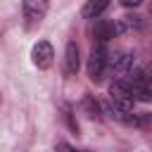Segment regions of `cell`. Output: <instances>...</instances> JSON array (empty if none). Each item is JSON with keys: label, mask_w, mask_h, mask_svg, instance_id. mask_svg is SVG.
Instances as JSON below:
<instances>
[{"label": "cell", "mask_w": 152, "mask_h": 152, "mask_svg": "<svg viewBox=\"0 0 152 152\" xmlns=\"http://www.w3.org/2000/svg\"><path fill=\"white\" fill-rule=\"evenodd\" d=\"M109 100L116 104V107H121V109H133V104H135V97H133V88H131V81L126 78V76H119L112 86H109Z\"/></svg>", "instance_id": "1"}, {"label": "cell", "mask_w": 152, "mask_h": 152, "mask_svg": "<svg viewBox=\"0 0 152 152\" xmlns=\"http://www.w3.org/2000/svg\"><path fill=\"white\" fill-rule=\"evenodd\" d=\"M107 59H109L107 43H95L90 50V57H88V76L93 81H102V76L107 71Z\"/></svg>", "instance_id": "2"}, {"label": "cell", "mask_w": 152, "mask_h": 152, "mask_svg": "<svg viewBox=\"0 0 152 152\" xmlns=\"http://www.w3.org/2000/svg\"><path fill=\"white\" fill-rule=\"evenodd\" d=\"M48 7H50V0H24L21 2V12H24V19H26V28L38 26L45 19Z\"/></svg>", "instance_id": "3"}, {"label": "cell", "mask_w": 152, "mask_h": 152, "mask_svg": "<svg viewBox=\"0 0 152 152\" xmlns=\"http://www.w3.org/2000/svg\"><path fill=\"white\" fill-rule=\"evenodd\" d=\"M133 62H135V57L131 55V52H126V50H119V52H114V55H109V59H107V66L116 74V76H128L131 71H133Z\"/></svg>", "instance_id": "4"}, {"label": "cell", "mask_w": 152, "mask_h": 152, "mask_svg": "<svg viewBox=\"0 0 152 152\" xmlns=\"http://www.w3.org/2000/svg\"><path fill=\"white\" fill-rule=\"evenodd\" d=\"M52 59H55V50L48 40H38L31 50V62L38 66V69H50L52 66Z\"/></svg>", "instance_id": "5"}, {"label": "cell", "mask_w": 152, "mask_h": 152, "mask_svg": "<svg viewBox=\"0 0 152 152\" xmlns=\"http://www.w3.org/2000/svg\"><path fill=\"white\" fill-rule=\"evenodd\" d=\"M81 66V59H78V45L76 43H69L66 45V52H64V71L69 76H74Z\"/></svg>", "instance_id": "6"}, {"label": "cell", "mask_w": 152, "mask_h": 152, "mask_svg": "<svg viewBox=\"0 0 152 152\" xmlns=\"http://www.w3.org/2000/svg\"><path fill=\"white\" fill-rule=\"evenodd\" d=\"M124 124L133 128H152V112H128Z\"/></svg>", "instance_id": "7"}, {"label": "cell", "mask_w": 152, "mask_h": 152, "mask_svg": "<svg viewBox=\"0 0 152 152\" xmlns=\"http://www.w3.org/2000/svg\"><path fill=\"white\" fill-rule=\"evenodd\" d=\"M109 2L112 0H88L83 5V10H81L83 19H97L100 14H104V10L109 7Z\"/></svg>", "instance_id": "8"}, {"label": "cell", "mask_w": 152, "mask_h": 152, "mask_svg": "<svg viewBox=\"0 0 152 152\" xmlns=\"http://www.w3.org/2000/svg\"><path fill=\"white\" fill-rule=\"evenodd\" d=\"M114 33H116V28L109 21H97L95 28H93V36L97 38V43H107L109 38H114Z\"/></svg>", "instance_id": "9"}, {"label": "cell", "mask_w": 152, "mask_h": 152, "mask_svg": "<svg viewBox=\"0 0 152 152\" xmlns=\"http://www.w3.org/2000/svg\"><path fill=\"white\" fill-rule=\"evenodd\" d=\"M140 2H142V0H121V5H124V7H138Z\"/></svg>", "instance_id": "10"}, {"label": "cell", "mask_w": 152, "mask_h": 152, "mask_svg": "<svg viewBox=\"0 0 152 152\" xmlns=\"http://www.w3.org/2000/svg\"><path fill=\"white\" fill-rule=\"evenodd\" d=\"M150 14H152V7H150Z\"/></svg>", "instance_id": "11"}]
</instances>
